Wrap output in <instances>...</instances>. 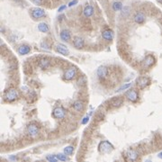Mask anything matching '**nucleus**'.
Instances as JSON below:
<instances>
[{
    "mask_svg": "<svg viewBox=\"0 0 162 162\" xmlns=\"http://www.w3.org/2000/svg\"><path fill=\"white\" fill-rule=\"evenodd\" d=\"M66 111L62 107H56L55 109L52 112V115L54 118H57V119H62V118L65 117Z\"/></svg>",
    "mask_w": 162,
    "mask_h": 162,
    "instance_id": "nucleus-7",
    "label": "nucleus"
},
{
    "mask_svg": "<svg viewBox=\"0 0 162 162\" xmlns=\"http://www.w3.org/2000/svg\"><path fill=\"white\" fill-rule=\"evenodd\" d=\"M131 86V83H128V84H126V85H123L122 86H121V87L119 88V89L117 90L118 92H120V91H122V90H124V89H127V88H129L130 86Z\"/></svg>",
    "mask_w": 162,
    "mask_h": 162,
    "instance_id": "nucleus-28",
    "label": "nucleus"
},
{
    "mask_svg": "<svg viewBox=\"0 0 162 162\" xmlns=\"http://www.w3.org/2000/svg\"><path fill=\"white\" fill-rule=\"evenodd\" d=\"M47 160L50 161V162H57L59 159H58L57 156H54V155H49L46 157Z\"/></svg>",
    "mask_w": 162,
    "mask_h": 162,
    "instance_id": "nucleus-26",
    "label": "nucleus"
},
{
    "mask_svg": "<svg viewBox=\"0 0 162 162\" xmlns=\"http://www.w3.org/2000/svg\"><path fill=\"white\" fill-rule=\"evenodd\" d=\"M27 132L31 137L35 138L39 133V128L37 127L36 124H30L27 127Z\"/></svg>",
    "mask_w": 162,
    "mask_h": 162,
    "instance_id": "nucleus-8",
    "label": "nucleus"
},
{
    "mask_svg": "<svg viewBox=\"0 0 162 162\" xmlns=\"http://www.w3.org/2000/svg\"><path fill=\"white\" fill-rule=\"evenodd\" d=\"M93 13H94V9L91 5H86V6L85 7L84 16H86V17H90V16L93 14Z\"/></svg>",
    "mask_w": 162,
    "mask_h": 162,
    "instance_id": "nucleus-20",
    "label": "nucleus"
},
{
    "mask_svg": "<svg viewBox=\"0 0 162 162\" xmlns=\"http://www.w3.org/2000/svg\"><path fill=\"white\" fill-rule=\"evenodd\" d=\"M127 157H128V159H129L130 160L134 161V160H136V159H138V153H137L135 150H128V151H127Z\"/></svg>",
    "mask_w": 162,
    "mask_h": 162,
    "instance_id": "nucleus-19",
    "label": "nucleus"
},
{
    "mask_svg": "<svg viewBox=\"0 0 162 162\" xmlns=\"http://www.w3.org/2000/svg\"><path fill=\"white\" fill-rule=\"evenodd\" d=\"M58 158V159H59L60 161H67L69 160V159H68V157L66 156V154H58V155H56Z\"/></svg>",
    "mask_w": 162,
    "mask_h": 162,
    "instance_id": "nucleus-27",
    "label": "nucleus"
},
{
    "mask_svg": "<svg viewBox=\"0 0 162 162\" xmlns=\"http://www.w3.org/2000/svg\"><path fill=\"white\" fill-rule=\"evenodd\" d=\"M86 78L85 77H80V78L78 80V86H83L86 85Z\"/></svg>",
    "mask_w": 162,
    "mask_h": 162,
    "instance_id": "nucleus-25",
    "label": "nucleus"
},
{
    "mask_svg": "<svg viewBox=\"0 0 162 162\" xmlns=\"http://www.w3.org/2000/svg\"><path fill=\"white\" fill-rule=\"evenodd\" d=\"M56 50H57L59 53H61L64 56H67V55H69V49L66 47V45L62 44V43H59V44L56 46Z\"/></svg>",
    "mask_w": 162,
    "mask_h": 162,
    "instance_id": "nucleus-10",
    "label": "nucleus"
},
{
    "mask_svg": "<svg viewBox=\"0 0 162 162\" xmlns=\"http://www.w3.org/2000/svg\"><path fill=\"white\" fill-rule=\"evenodd\" d=\"M77 3H78V0H73V1L69 2V6H72V5H76Z\"/></svg>",
    "mask_w": 162,
    "mask_h": 162,
    "instance_id": "nucleus-30",
    "label": "nucleus"
},
{
    "mask_svg": "<svg viewBox=\"0 0 162 162\" xmlns=\"http://www.w3.org/2000/svg\"><path fill=\"white\" fill-rule=\"evenodd\" d=\"M77 75V69L74 67H71L66 70L64 73V79L65 80H72Z\"/></svg>",
    "mask_w": 162,
    "mask_h": 162,
    "instance_id": "nucleus-3",
    "label": "nucleus"
},
{
    "mask_svg": "<svg viewBox=\"0 0 162 162\" xmlns=\"http://www.w3.org/2000/svg\"><path fill=\"white\" fill-rule=\"evenodd\" d=\"M122 103H123V99H122V97H115V98L112 99V101H111V105L114 107L121 106L122 105Z\"/></svg>",
    "mask_w": 162,
    "mask_h": 162,
    "instance_id": "nucleus-18",
    "label": "nucleus"
},
{
    "mask_svg": "<svg viewBox=\"0 0 162 162\" xmlns=\"http://www.w3.org/2000/svg\"><path fill=\"white\" fill-rule=\"evenodd\" d=\"M5 100L7 102H13L18 97V93L16 89H10L5 94Z\"/></svg>",
    "mask_w": 162,
    "mask_h": 162,
    "instance_id": "nucleus-2",
    "label": "nucleus"
},
{
    "mask_svg": "<svg viewBox=\"0 0 162 162\" xmlns=\"http://www.w3.org/2000/svg\"><path fill=\"white\" fill-rule=\"evenodd\" d=\"M150 83V80L149 78H147V77H139L138 78L136 79V84L137 86H139L140 88H145L147 86H149Z\"/></svg>",
    "mask_w": 162,
    "mask_h": 162,
    "instance_id": "nucleus-4",
    "label": "nucleus"
},
{
    "mask_svg": "<svg viewBox=\"0 0 162 162\" xmlns=\"http://www.w3.org/2000/svg\"><path fill=\"white\" fill-rule=\"evenodd\" d=\"M122 7V5L121 2H114V5H113V9H114V11H119V10H121Z\"/></svg>",
    "mask_w": 162,
    "mask_h": 162,
    "instance_id": "nucleus-24",
    "label": "nucleus"
},
{
    "mask_svg": "<svg viewBox=\"0 0 162 162\" xmlns=\"http://www.w3.org/2000/svg\"><path fill=\"white\" fill-rule=\"evenodd\" d=\"M45 16V11L41 8L36 7V8L33 9L32 11V16H33L34 19H39L41 17H43Z\"/></svg>",
    "mask_w": 162,
    "mask_h": 162,
    "instance_id": "nucleus-9",
    "label": "nucleus"
},
{
    "mask_svg": "<svg viewBox=\"0 0 162 162\" xmlns=\"http://www.w3.org/2000/svg\"><path fill=\"white\" fill-rule=\"evenodd\" d=\"M133 19H134L135 23H137V24H143V23L145 22L146 17H145L144 14H142V12H139V13H137V14H135Z\"/></svg>",
    "mask_w": 162,
    "mask_h": 162,
    "instance_id": "nucleus-14",
    "label": "nucleus"
},
{
    "mask_svg": "<svg viewBox=\"0 0 162 162\" xmlns=\"http://www.w3.org/2000/svg\"><path fill=\"white\" fill-rule=\"evenodd\" d=\"M159 159H162V152H160V153H159Z\"/></svg>",
    "mask_w": 162,
    "mask_h": 162,
    "instance_id": "nucleus-33",
    "label": "nucleus"
},
{
    "mask_svg": "<svg viewBox=\"0 0 162 162\" xmlns=\"http://www.w3.org/2000/svg\"><path fill=\"white\" fill-rule=\"evenodd\" d=\"M50 60H48L47 58H42L39 61V66H40L41 69H47V68L50 67Z\"/></svg>",
    "mask_w": 162,
    "mask_h": 162,
    "instance_id": "nucleus-17",
    "label": "nucleus"
},
{
    "mask_svg": "<svg viewBox=\"0 0 162 162\" xmlns=\"http://www.w3.org/2000/svg\"><path fill=\"white\" fill-rule=\"evenodd\" d=\"M107 74H108V69H107L106 67L101 66V67L98 68V69H97V75H98V77L100 78H106Z\"/></svg>",
    "mask_w": 162,
    "mask_h": 162,
    "instance_id": "nucleus-13",
    "label": "nucleus"
},
{
    "mask_svg": "<svg viewBox=\"0 0 162 162\" xmlns=\"http://www.w3.org/2000/svg\"><path fill=\"white\" fill-rule=\"evenodd\" d=\"M73 107H74V109L76 111L80 112V111H82L84 109V105H83V103L81 101H76L73 104Z\"/></svg>",
    "mask_w": 162,
    "mask_h": 162,
    "instance_id": "nucleus-22",
    "label": "nucleus"
},
{
    "mask_svg": "<svg viewBox=\"0 0 162 162\" xmlns=\"http://www.w3.org/2000/svg\"><path fill=\"white\" fill-rule=\"evenodd\" d=\"M30 51H31V47L28 46V45L23 44L18 48V53H19L20 55H26V54H28Z\"/></svg>",
    "mask_w": 162,
    "mask_h": 162,
    "instance_id": "nucleus-12",
    "label": "nucleus"
},
{
    "mask_svg": "<svg viewBox=\"0 0 162 162\" xmlns=\"http://www.w3.org/2000/svg\"><path fill=\"white\" fill-rule=\"evenodd\" d=\"M125 97L131 102H136L139 98V94L136 90L131 89V90H129V91L125 94Z\"/></svg>",
    "mask_w": 162,
    "mask_h": 162,
    "instance_id": "nucleus-6",
    "label": "nucleus"
},
{
    "mask_svg": "<svg viewBox=\"0 0 162 162\" xmlns=\"http://www.w3.org/2000/svg\"><path fill=\"white\" fill-rule=\"evenodd\" d=\"M73 151H74V147L73 146H68L64 149V153H65L66 155L70 156L71 154L73 153Z\"/></svg>",
    "mask_w": 162,
    "mask_h": 162,
    "instance_id": "nucleus-23",
    "label": "nucleus"
},
{
    "mask_svg": "<svg viewBox=\"0 0 162 162\" xmlns=\"http://www.w3.org/2000/svg\"><path fill=\"white\" fill-rule=\"evenodd\" d=\"M155 63V58L152 55H148L145 57V59L142 61V66L144 69H149Z\"/></svg>",
    "mask_w": 162,
    "mask_h": 162,
    "instance_id": "nucleus-5",
    "label": "nucleus"
},
{
    "mask_svg": "<svg viewBox=\"0 0 162 162\" xmlns=\"http://www.w3.org/2000/svg\"><path fill=\"white\" fill-rule=\"evenodd\" d=\"M103 38L106 41H111L114 38V33H113L111 30H105L103 32V34H102Z\"/></svg>",
    "mask_w": 162,
    "mask_h": 162,
    "instance_id": "nucleus-15",
    "label": "nucleus"
},
{
    "mask_svg": "<svg viewBox=\"0 0 162 162\" xmlns=\"http://www.w3.org/2000/svg\"><path fill=\"white\" fill-rule=\"evenodd\" d=\"M73 44H74L76 49H82L85 45V42H84V40H83L81 37L76 36L74 38V40H73Z\"/></svg>",
    "mask_w": 162,
    "mask_h": 162,
    "instance_id": "nucleus-11",
    "label": "nucleus"
},
{
    "mask_svg": "<svg viewBox=\"0 0 162 162\" xmlns=\"http://www.w3.org/2000/svg\"><path fill=\"white\" fill-rule=\"evenodd\" d=\"M88 121H89V116L86 115V116H85V117L83 118V120H82V122H81V123H82V124H86L88 122Z\"/></svg>",
    "mask_w": 162,
    "mask_h": 162,
    "instance_id": "nucleus-29",
    "label": "nucleus"
},
{
    "mask_svg": "<svg viewBox=\"0 0 162 162\" xmlns=\"http://www.w3.org/2000/svg\"><path fill=\"white\" fill-rule=\"evenodd\" d=\"M64 9H66V5H61V6L59 8V10H58V11H59V12H62V11H63Z\"/></svg>",
    "mask_w": 162,
    "mask_h": 162,
    "instance_id": "nucleus-32",
    "label": "nucleus"
},
{
    "mask_svg": "<svg viewBox=\"0 0 162 162\" xmlns=\"http://www.w3.org/2000/svg\"><path fill=\"white\" fill-rule=\"evenodd\" d=\"M32 1H33L34 4H36V5H41L42 0H32Z\"/></svg>",
    "mask_w": 162,
    "mask_h": 162,
    "instance_id": "nucleus-31",
    "label": "nucleus"
},
{
    "mask_svg": "<svg viewBox=\"0 0 162 162\" xmlns=\"http://www.w3.org/2000/svg\"><path fill=\"white\" fill-rule=\"evenodd\" d=\"M98 148H99V151L102 152V153H109V152H111L114 150V146L109 142H106V141L100 142Z\"/></svg>",
    "mask_w": 162,
    "mask_h": 162,
    "instance_id": "nucleus-1",
    "label": "nucleus"
},
{
    "mask_svg": "<svg viewBox=\"0 0 162 162\" xmlns=\"http://www.w3.org/2000/svg\"><path fill=\"white\" fill-rule=\"evenodd\" d=\"M61 39L64 41H69L70 40V33L68 30H62L61 32Z\"/></svg>",
    "mask_w": 162,
    "mask_h": 162,
    "instance_id": "nucleus-16",
    "label": "nucleus"
},
{
    "mask_svg": "<svg viewBox=\"0 0 162 162\" xmlns=\"http://www.w3.org/2000/svg\"><path fill=\"white\" fill-rule=\"evenodd\" d=\"M38 30L41 33H48L49 32V26L45 23H41L38 24Z\"/></svg>",
    "mask_w": 162,
    "mask_h": 162,
    "instance_id": "nucleus-21",
    "label": "nucleus"
}]
</instances>
